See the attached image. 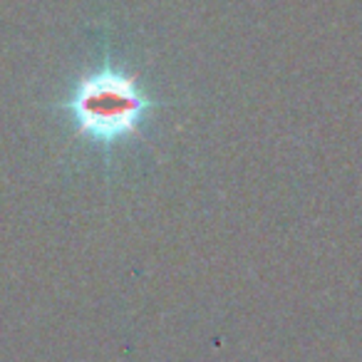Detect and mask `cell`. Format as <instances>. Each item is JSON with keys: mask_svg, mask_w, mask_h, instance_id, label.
I'll list each match as a JSON object with an SVG mask.
<instances>
[{"mask_svg": "<svg viewBox=\"0 0 362 362\" xmlns=\"http://www.w3.org/2000/svg\"><path fill=\"white\" fill-rule=\"evenodd\" d=\"M154 102L134 77L117 70H97L72 90L70 110L75 132L97 144H115L139 134V124Z\"/></svg>", "mask_w": 362, "mask_h": 362, "instance_id": "obj_1", "label": "cell"}]
</instances>
